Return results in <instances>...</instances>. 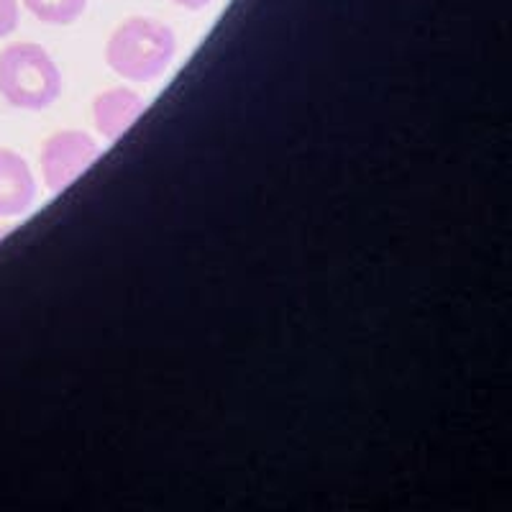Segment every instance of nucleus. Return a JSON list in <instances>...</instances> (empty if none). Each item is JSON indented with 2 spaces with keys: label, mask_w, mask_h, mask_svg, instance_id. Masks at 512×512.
Instances as JSON below:
<instances>
[{
  "label": "nucleus",
  "mask_w": 512,
  "mask_h": 512,
  "mask_svg": "<svg viewBox=\"0 0 512 512\" xmlns=\"http://www.w3.org/2000/svg\"><path fill=\"white\" fill-rule=\"evenodd\" d=\"M177 52L175 31L157 18L134 16L123 21L108 39L105 59L123 80H157Z\"/></svg>",
  "instance_id": "f257e3e1"
},
{
  "label": "nucleus",
  "mask_w": 512,
  "mask_h": 512,
  "mask_svg": "<svg viewBox=\"0 0 512 512\" xmlns=\"http://www.w3.org/2000/svg\"><path fill=\"white\" fill-rule=\"evenodd\" d=\"M62 95V72L39 44L18 41L0 52V98L21 111H44Z\"/></svg>",
  "instance_id": "f03ea898"
},
{
  "label": "nucleus",
  "mask_w": 512,
  "mask_h": 512,
  "mask_svg": "<svg viewBox=\"0 0 512 512\" xmlns=\"http://www.w3.org/2000/svg\"><path fill=\"white\" fill-rule=\"evenodd\" d=\"M100 157V146L85 131H57L41 149V177L52 192H62L85 175Z\"/></svg>",
  "instance_id": "7ed1b4c3"
},
{
  "label": "nucleus",
  "mask_w": 512,
  "mask_h": 512,
  "mask_svg": "<svg viewBox=\"0 0 512 512\" xmlns=\"http://www.w3.org/2000/svg\"><path fill=\"white\" fill-rule=\"evenodd\" d=\"M36 200V177L29 162L0 146V218L24 216Z\"/></svg>",
  "instance_id": "20e7f679"
},
{
  "label": "nucleus",
  "mask_w": 512,
  "mask_h": 512,
  "mask_svg": "<svg viewBox=\"0 0 512 512\" xmlns=\"http://www.w3.org/2000/svg\"><path fill=\"white\" fill-rule=\"evenodd\" d=\"M146 111V103L136 90L111 88L100 93L93 103L95 128L108 141H118Z\"/></svg>",
  "instance_id": "39448f33"
},
{
  "label": "nucleus",
  "mask_w": 512,
  "mask_h": 512,
  "mask_svg": "<svg viewBox=\"0 0 512 512\" xmlns=\"http://www.w3.org/2000/svg\"><path fill=\"white\" fill-rule=\"evenodd\" d=\"M24 6L41 24L70 26L85 13L88 0H24Z\"/></svg>",
  "instance_id": "423d86ee"
},
{
  "label": "nucleus",
  "mask_w": 512,
  "mask_h": 512,
  "mask_svg": "<svg viewBox=\"0 0 512 512\" xmlns=\"http://www.w3.org/2000/svg\"><path fill=\"white\" fill-rule=\"evenodd\" d=\"M18 0H0V39L18 29Z\"/></svg>",
  "instance_id": "0eeeda50"
},
{
  "label": "nucleus",
  "mask_w": 512,
  "mask_h": 512,
  "mask_svg": "<svg viewBox=\"0 0 512 512\" xmlns=\"http://www.w3.org/2000/svg\"><path fill=\"white\" fill-rule=\"evenodd\" d=\"M172 3L185 8V11H203V8H208L213 0H172Z\"/></svg>",
  "instance_id": "6e6552de"
}]
</instances>
